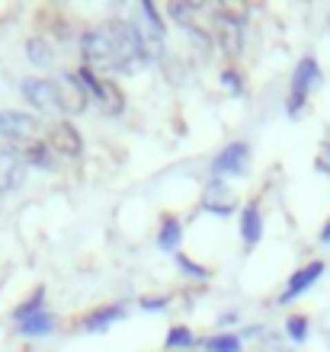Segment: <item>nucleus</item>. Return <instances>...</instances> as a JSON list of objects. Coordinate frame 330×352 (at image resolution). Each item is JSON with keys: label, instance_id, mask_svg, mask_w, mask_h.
I'll list each match as a JSON object with an SVG mask.
<instances>
[{"label": "nucleus", "instance_id": "nucleus-1", "mask_svg": "<svg viewBox=\"0 0 330 352\" xmlns=\"http://www.w3.org/2000/svg\"><path fill=\"white\" fill-rule=\"evenodd\" d=\"M106 32H110L112 45L119 52V71H135L147 61L145 55V36L138 32L135 23H125V19H110L106 23Z\"/></svg>", "mask_w": 330, "mask_h": 352}, {"label": "nucleus", "instance_id": "nucleus-2", "mask_svg": "<svg viewBox=\"0 0 330 352\" xmlns=\"http://www.w3.org/2000/svg\"><path fill=\"white\" fill-rule=\"evenodd\" d=\"M81 48H83V61H87V67H90L93 74H112V71H119V52H116L106 29L83 32Z\"/></svg>", "mask_w": 330, "mask_h": 352}, {"label": "nucleus", "instance_id": "nucleus-3", "mask_svg": "<svg viewBox=\"0 0 330 352\" xmlns=\"http://www.w3.org/2000/svg\"><path fill=\"white\" fill-rule=\"evenodd\" d=\"M23 96H26L39 112H58L61 109V90H58L55 80H42V77L23 80Z\"/></svg>", "mask_w": 330, "mask_h": 352}, {"label": "nucleus", "instance_id": "nucleus-4", "mask_svg": "<svg viewBox=\"0 0 330 352\" xmlns=\"http://www.w3.org/2000/svg\"><path fill=\"white\" fill-rule=\"evenodd\" d=\"M39 131V119L29 112H0V138L32 141Z\"/></svg>", "mask_w": 330, "mask_h": 352}, {"label": "nucleus", "instance_id": "nucleus-5", "mask_svg": "<svg viewBox=\"0 0 330 352\" xmlns=\"http://www.w3.org/2000/svg\"><path fill=\"white\" fill-rule=\"evenodd\" d=\"M48 148L55 151L58 157H81L83 154V141H81V131L74 129L71 122H58L55 129L48 131Z\"/></svg>", "mask_w": 330, "mask_h": 352}, {"label": "nucleus", "instance_id": "nucleus-6", "mask_svg": "<svg viewBox=\"0 0 330 352\" xmlns=\"http://www.w3.org/2000/svg\"><path fill=\"white\" fill-rule=\"evenodd\" d=\"M26 183V160L13 151H0V192H13Z\"/></svg>", "mask_w": 330, "mask_h": 352}, {"label": "nucleus", "instance_id": "nucleus-7", "mask_svg": "<svg viewBox=\"0 0 330 352\" xmlns=\"http://www.w3.org/2000/svg\"><path fill=\"white\" fill-rule=\"evenodd\" d=\"M324 276V263H308V266L305 269H298V272H295L292 278H289V285H285V292L282 295H279V301H282V305H289V301H295V298L302 295V292H308V288L314 285V282H318V278Z\"/></svg>", "mask_w": 330, "mask_h": 352}, {"label": "nucleus", "instance_id": "nucleus-8", "mask_svg": "<svg viewBox=\"0 0 330 352\" xmlns=\"http://www.w3.org/2000/svg\"><path fill=\"white\" fill-rule=\"evenodd\" d=\"M247 154L250 148L244 141H234L228 148L221 151L218 157H215V173H228V176H240L247 170Z\"/></svg>", "mask_w": 330, "mask_h": 352}, {"label": "nucleus", "instance_id": "nucleus-9", "mask_svg": "<svg viewBox=\"0 0 330 352\" xmlns=\"http://www.w3.org/2000/svg\"><path fill=\"white\" fill-rule=\"evenodd\" d=\"M321 67H318V61L314 58H302L298 61V67H295L292 74V93H305L308 96V90H314V87H321Z\"/></svg>", "mask_w": 330, "mask_h": 352}, {"label": "nucleus", "instance_id": "nucleus-10", "mask_svg": "<svg viewBox=\"0 0 330 352\" xmlns=\"http://www.w3.org/2000/svg\"><path fill=\"white\" fill-rule=\"evenodd\" d=\"M240 237H244V247H257L260 237H263V214H260L257 205H247L244 214H240Z\"/></svg>", "mask_w": 330, "mask_h": 352}, {"label": "nucleus", "instance_id": "nucleus-11", "mask_svg": "<svg viewBox=\"0 0 330 352\" xmlns=\"http://www.w3.org/2000/svg\"><path fill=\"white\" fill-rule=\"evenodd\" d=\"M61 80H65V87L58 84V90H61V109L83 112L87 109V96H83V87H81V80H77V74H65Z\"/></svg>", "mask_w": 330, "mask_h": 352}, {"label": "nucleus", "instance_id": "nucleus-12", "mask_svg": "<svg viewBox=\"0 0 330 352\" xmlns=\"http://www.w3.org/2000/svg\"><path fill=\"white\" fill-rule=\"evenodd\" d=\"M215 26H218V38H221V48L225 52H240V19L231 16V13H218L215 19Z\"/></svg>", "mask_w": 330, "mask_h": 352}, {"label": "nucleus", "instance_id": "nucleus-13", "mask_svg": "<svg viewBox=\"0 0 330 352\" xmlns=\"http://www.w3.org/2000/svg\"><path fill=\"white\" fill-rule=\"evenodd\" d=\"M93 96H96V102H100L110 116H119V112L125 109V96H122V90L112 84V80H100L96 90H93Z\"/></svg>", "mask_w": 330, "mask_h": 352}, {"label": "nucleus", "instance_id": "nucleus-14", "mask_svg": "<svg viewBox=\"0 0 330 352\" xmlns=\"http://www.w3.org/2000/svg\"><path fill=\"white\" fill-rule=\"evenodd\" d=\"M23 160H26L29 167L52 170L55 167V151L48 148V141H29L26 151H23Z\"/></svg>", "mask_w": 330, "mask_h": 352}, {"label": "nucleus", "instance_id": "nucleus-15", "mask_svg": "<svg viewBox=\"0 0 330 352\" xmlns=\"http://www.w3.org/2000/svg\"><path fill=\"white\" fill-rule=\"evenodd\" d=\"M52 330H55V317L48 314V311H39V314H32L29 320L19 324V333L32 336V340H36V336H48Z\"/></svg>", "mask_w": 330, "mask_h": 352}, {"label": "nucleus", "instance_id": "nucleus-16", "mask_svg": "<svg viewBox=\"0 0 330 352\" xmlns=\"http://www.w3.org/2000/svg\"><path fill=\"white\" fill-rule=\"evenodd\" d=\"M119 317H125V307H122V305H112V307H103V311H93V314L83 320V330H90V333H96V330H106V327H110L112 320H119Z\"/></svg>", "mask_w": 330, "mask_h": 352}, {"label": "nucleus", "instance_id": "nucleus-17", "mask_svg": "<svg viewBox=\"0 0 330 352\" xmlns=\"http://www.w3.org/2000/svg\"><path fill=\"white\" fill-rule=\"evenodd\" d=\"M183 237V224L174 214H164V224H161V237H157V247L161 250H176V243Z\"/></svg>", "mask_w": 330, "mask_h": 352}, {"label": "nucleus", "instance_id": "nucleus-18", "mask_svg": "<svg viewBox=\"0 0 330 352\" xmlns=\"http://www.w3.org/2000/svg\"><path fill=\"white\" fill-rule=\"evenodd\" d=\"M26 52H29V61L36 67H52L55 55H52V45H48L45 38H29L26 42Z\"/></svg>", "mask_w": 330, "mask_h": 352}, {"label": "nucleus", "instance_id": "nucleus-19", "mask_svg": "<svg viewBox=\"0 0 330 352\" xmlns=\"http://www.w3.org/2000/svg\"><path fill=\"white\" fill-rule=\"evenodd\" d=\"M141 16H145V23H147V38L164 42V19H161V13H157V7L151 3V0L141 3Z\"/></svg>", "mask_w": 330, "mask_h": 352}, {"label": "nucleus", "instance_id": "nucleus-20", "mask_svg": "<svg viewBox=\"0 0 330 352\" xmlns=\"http://www.w3.org/2000/svg\"><path fill=\"white\" fill-rule=\"evenodd\" d=\"M209 352H240V336L238 333H218L205 343Z\"/></svg>", "mask_w": 330, "mask_h": 352}, {"label": "nucleus", "instance_id": "nucleus-21", "mask_svg": "<svg viewBox=\"0 0 330 352\" xmlns=\"http://www.w3.org/2000/svg\"><path fill=\"white\" fill-rule=\"evenodd\" d=\"M42 298H45V288H36V295L29 298L26 305H19L17 311H13V317H17V324H23V320H29L32 314H39V311H42Z\"/></svg>", "mask_w": 330, "mask_h": 352}, {"label": "nucleus", "instance_id": "nucleus-22", "mask_svg": "<svg viewBox=\"0 0 330 352\" xmlns=\"http://www.w3.org/2000/svg\"><path fill=\"white\" fill-rule=\"evenodd\" d=\"M193 13H196V3H167V16L176 19L186 29H193Z\"/></svg>", "mask_w": 330, "mask_h": 352}, {"label": "nucleus", "instance_id": "nucleus-23", "mask_svg": "<svg viewBox=\"0 0 330 352\" xmlns=\"http://www.w3.org/2000/svg\"><path fill=\"white\" fill-rule=\"evenodd\" d=\"M285 333H289L292 343H305V340H308V317L292 314L289 320H285Z\"/></svg>", "mask_w": 330, "mask_h": 352}, {"label": "nucleus", "instance_id": "nucleus-24", "mask_svg": "<svg viewBox=\"0 0 330 352\" xmlns=\"http://www.w3.org/2000/svg\"><path fill=\"white\" fill-rule=\"evenodd\" d=\"M183 346H199V340H196L186 327H174V330L167 333V349H183Z\"/></svg>", "mask_w": 330, "mask_h": 352}, {"label": "nucleus", "instance_id": "nucleus-25", "mask_svg": "<svg viewBox=\"0 0 330 352\" xmlns=\"http://www.w3.org/2000/svg\"><path fill=\"white\" fill-rule=\"evenodd\" d=\"M176 266L183 269V272H189V276H199V278H209L212 272L205 266H196L193 260H189V256H186V253H176Z\"/></svg>", "mask_w": 330, "mask_h": 352}, {"label": "nucleus", "instance_id": "nucleus-26", "mask_svg": "<svg viewBox=\"0 0 330 352\" xmlns=\"http://www.w3.org/2000/svg\"><path fill=\"white\" fill-rule=\"evenodd\" d=\"M305 106H308V96H305V93H289V100H285V112H289L292 119L302 116Z\"/></svg>", "mask_w": 330, "mask_h": 352}, {"label": "nucleus", "instance_id": "nucleus-27", "mask_svg": "<svg viewBox=\"0 0 330 352\" xmlns=\"http://www.w3.org/2000/svg\"><path fill=\"white\" fill-rule=\"evenodd\" d=\"M221 84H225V90L234 93V96H240V93H244V84H240L238 71H225V74H221Z\"/></svg>", "mask_w": 330, "mask_h": 352}, {"label": "nucleus", "instance_id": "nucleus-28", "mask_svg": "<svg viewBox=\"0 0 330 352\" xmlns=\"http://www.w3.org/2000/svg\"><path fill=\"white\" fill-rule=\"evenodd\" d=\"M167 305H170L167 295H145L141 298V307H145V311H161V307H167Z\"/></svg>", "mask_w": 330, "mask_h": 352}, {"label": "nucleus", "instance_id": "nucleus-29", "mask_svg": "<svg viewBox=\"0 0 330 352\" xmlns=\"http://www.w3.org/2000/svg\"><path fill=\"white\" fill-rule=\"evenodd\" d=\"M212 214H231L234 212V202H212V205H205Z\"/></svg>", "mask_w": 330, "mask_h": 352}, {"label": "nucleus", "instance_id": "nucleus-30", "mask_svg": "<svg viewBox=\"0 0 330 352\" xmlns=\"http://www.w3.org/2000/svg\"><path fill=\"white\" fill-rule=\"evenodd\" d=\"M318 170H321V173H330V144H324V148H321V157H318Z\"/></svg>", "mask_w": 330, "mask_h": 352}, {"label": "nucleus", "instance_id": "nucleus-31", "mask_svg": "<svg viewBox=\"0 0 330 352\" xmlns=\"http://www.w3.org/2000/svg\"><path fill=\"white\" fill-rule=\"evenodd\" d=\"M321 243H330V221L321 228Z\"/></svg>", "mask_w": 330, "mask_h": 352}, {"label": "nucleus", "instance_id": "nucleus-32", "mask_svg": "<svg viewBox=\"0 0 330 352\" xmlns=\"http://www.w3.org/2000/svg\"><path fill=\"white\" fill-rule=\"evenodd\" d=\"M327 26H330V19H327Z\"/></svg>", "mask_w": 330, "mask_h": 352}, {"label": "nucleus", "instance_id": "nucleus-33", "mask_svg": "<svg viewBox=\"0 0 330 352\" xmlns=\"http://www.w3.org/2000/svg\"><path fill=\"white\" fill-rule=\"evenodd\" d=\"M0 195H3V192H0Z\"/></svg>", "mask_w": 330, "mask_h": 352}]
</instances>
